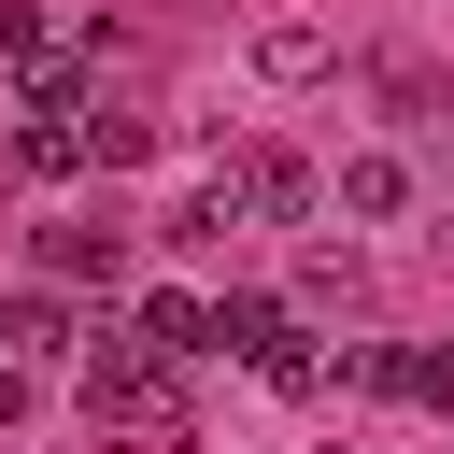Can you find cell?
I'll list each match as a JSON object with an SVG mask.
<instances>
[{"instance_id":"8","label":"cell","mask_w":454,"mask_h":454,"mask_svg":"<svg viewBox=\"0 0 454 454\" xmlns=\"http://www.w3.org/2000/svg\"><path fill=\"white\" fill-rule=\"evenodd\" d=\"M128 340H156L170 369H184V355H213V298H142V312H128Z\"/></svg>"},{"instance_id":"5","label":"cell","mask_w":454,"mask_h":454,"mask_svg":"<svg viewBox=\"0 0 454 454\" xmlns=\"http://www.w3.org/2000/svg\"><path fill=\"white\" fill-rule=\"evenodd\" d=\"M14 170H28V184H71V170H85V99H71V114H28V128H14Z\"/></svg>"},{"instance_id":"6","label":"cell","mask_w":454,"mask_h":454,"mask_svg":"<svg viewBox=\"0 0 454 454\" xmlns=\"http://www.w3.org/2000/svg\"><path fill=\"white\" fill-rule=\"evenodd\" d=\"M340 213H355V227H397V213H411V170H397L383 142H369V156H340Z\"/></svg>"},{"instance_id":"4","label":"cell","mask_w":454,"mask_h":454,"mask_svg":"<svg viewBox=\"0 0 454 454\" xmlns=\"http://www.w3.org/2000/svg\"><path fill=\"white\" fill-rule=\"evenodd\" d=\"M227 184H241V213H255V227H284V213H312V170H298L284 142H255V156H227Z\"/></svg>"},{"instance_id":"7","label":"cell","mask_w":454,"mask_h":454,"mask_svg":"<svg viewBox=\"0 0 454 454\" xmlns=\"http://www.w3.org/2000/svg\"><path fill=\"white\" fill-rule=\"evenodd\" d=\"M128 270V227H43V284H114Z\"/></svg>"},{"instance_id":"1","label":"cell","mask_w":454,"mask_h":454,"mask_svg":"<svg viewBox=\"0 0 454 454\" xmlns=\"http://www.w3.org/2000/svg\"><path fill=\"white\" fill-rule=\"evenodd\" d=\"M71 397H85L99 454H199V411H184V383H170L156 340H114V326H99V355L71 369Z\"/></svg>"},{"instance_id":"10","label":"cell","mask_w":454,"mask_h":454,"mask_svg":"<svg viewBox=\"0 0 454 454\" xmlns=\"http://www.w3.org/2000/svg\"><path fill=\"white\" fill-rule=\"evenodd\" d=\"M255 71H270V85H312V71H326V28H298V14L255 28Z\"/></svg>"},{"instance_id":"9","label":"cell","mask_w":454,"mask_h":454,"mask_svg":"<svg viewBox=\"0 0 454 454\" xmlns=\"http://www.w3.org/2000/svg\"><path fill=\"white\" fill-rule=\"evenodd\" d=\"M227 227H255V213H241V184H227V170H199V184H184V213H170V241H227Z\"/></svg>"},{"instance_id":"14","label":"cell","mask_w":454,"mask_h":454,"mask_svg":"<svg viewBox=\"0 0 454 454\" xmlns=\"http://www.w3.org/2000/svg\"><path fill=\"white\" fill-rule=\"evenodd\" d=\"M28 383H43V369H14V355H0V426H14V411H28Z\"/></svg>"},{"instance_id":"11","label":"cell","mask_w":454,"mask_h":454,"mask_svg":"<svg viewBox=\"0 0 454 454\" xmlns=\"http://www.w3.org/2000/svg\"><path fill=\"white\" fill-rule=\"evenodd\" d=\"M298 298H312V312H355V298H369V270H355V255H340V241H326V255H312V270H298Z\"/></svg>"},{"instance_id":"2","label":"cell","mask_w":454,"mask_h":454,"mask_svg":"<svg viewBox=\"0 0 454 454\" xmlns=\"http://www.w3.org/2000/svg\"><path fill=\"white\" fill-rule=\"evenodd\" d=\"M213 340H227L255 383H284V397H312V383H326V340H312L284 298H213Z\"/></svg>"},{"instance_id":"12","label":"cell","mask_w":454,"mask_h":454,"mask_svg":"<svg viewBox=\"0 0 454 454\" xmlns=\"http://www.w3.org/2000/svg\"><path fill=\"white\" fill-rule=\"evenodd\" d=\"M0 57H14V71H43V14H28V0H0Z\"/></svg>"},{"instance_id":"13","label":"cell","mask_w":454,"mask_h":454,"mask_svg":"<svg viewBox=\"0 0 454 454\" xmlns=\"http://www.w3.org/2000/svg\"><path fill=\"white\" fill-rule=\"evenodd\" d=\"M397 397H426V411H454V355H411V369H397Z\"/></svg>"},{"instance_id":"3","label":"cell","mask_w":454,"mask_h":454,"mask_svg":"<svg viewBox=\"0 0 454 454\" xmlns=\"http://www.w3.org/2000/svg\"><path fill=\"white\" fill-rule=\"evenodd\" d=\"M0 355H14V369H57V355H85L71 298H43V284H28V298H0Z\"/></svg>"}]
</instances>
